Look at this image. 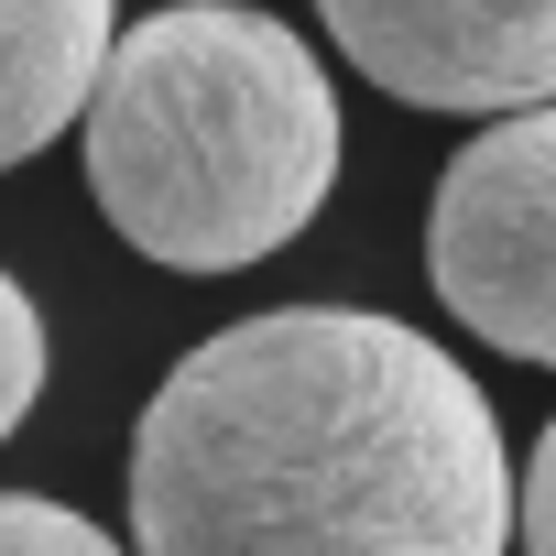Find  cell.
Here are the masks:
<instances>
[{"label": "cell", "instance_id": "8", "mask_svg": "<svg viewBox=\"0 0 556 556\" xmlns=\"http://www.w3.org/2000/svg\"><path fill=\"white\" fill-rule=\"evenodd\" d=\"M513 534H523V556H556V415H545V437L513 480Z\"/></svg>", "mask_w": 556, "mask_h": 556}, {"label": "cell", "instance_id": "2", "mask_svg": "<svg viewBox=\"0 0 556 556\" xmlns=\"http://www.w3.org/2000/svg\"><path fill=\"white\" fill-rule=\"evenodd\" d=\"M88 197L164 273H251L339 186V88L251 0H164L88 88Z\"/></svg>", "mask_w": 556, "mask_h": 556}, {"label": "cell", "instance_id": "5", "mask_svg": "<svg viewBox=\"0 0 556 556\" xmlns=\"http://www.w3.org/2000/svg\"><path fill=\"white\" fill-rule=\"evenodd\" d=\"M121 0H0V175L34 164L99 88Z\"/></svg>", "mask_w": 556, "mask_h": 556}, {"label": "cell", "instance_id": "7", "mask_svg": "<svg viewBox=\"0 0 556 556\" xmlns=\"http://www.w3.org/2000/svg\"><path fill=\"white\" fill-rule=\"evenodd\" d=\"M0 556H131V545H121V534H99L77 502L0 491Z\"/></svg>", "mask_w": 556, "mask_h": 556}, {"label": "cell", "instance_id": "6", "mask_svg": "<svg viewBox=\"0 0 556 556\" xmlns=\"http://www.w3.org/2000/svg\"><path fill=\"white\" fill-rule=\"evenodd\" d=\"M45 361H55V350H45V306L0 273V447H12L23 415L45 404Z\"/></svg>", "mask_w": 556, "mask_h": 556}, {"label": "cell", "instance_id": "4", "mask_svg": "<svg viewBox=\"0 0 556 556\" xmlns=\"http://www.w3.org/2000/svg\"><path fill=\"white\" fill-rule=\"evenodd\" d=\"M328 45L415 110H556V0H317Z\"/></svg>", "mask_w": 556, "mask_h": 556}, {"label": "cell", "instance_id": "1", "mask_svg": "<svg viewBox=\"0 0 556 556\" xmlns=\"http://www.w3.org/2000/svg\"><path fill=\"white\" fill-rule=\"evenodd\" d=\"M142 556H513V447L469 361L371 306H262L131 426Z\"/></svg>", "mask_w": 556, "mask_h": 556}, {"label": "cell", "instance_id": "3", "mask_svg": "<svg viewBox=\"0 0 556 556\" xmlns=\"http://www.w3.org/2000/svg\"><path fill=\"white\" fill-rule=\"evenodd\" d=\"M426 285L502 361L556 371V110H513L437 175Z\"/></svg>", "mask_w": 556, "mask_h": 556}]
</instances>
